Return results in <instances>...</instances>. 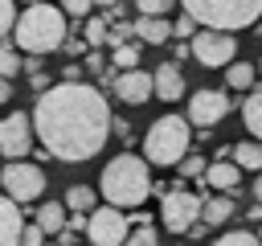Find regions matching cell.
Wrapping results in <instances>:
<instances>
[{
	"instance_id": "cell-1",
	"label": "cell",
	"mask_w": 262,
	"mask_h": 246,
	"mask_svg": "<svg viewBox=\"0 0 262 246\" xmlns=\"http://www.w3.org/2000/svg\"><path fill=\"white\" fill-rule=\"evenodd\" d=\"M33 131L53 160L82 164L102 152L111 135V107L90 82H57L41 90L33 107Z\"/></svg>"
},
{
	"instance_id": "cell-2",
	"label": "cell",
	"mask_w": 262,
	"mask_h": 246,
	"mask_svg": "<svg viewBox=\"0 0 262 246\" xmlns=\"http://www.w3.org/2000/svg\"><path fill=\"white\" fill-rule=\"evenodd\" d=\"M98 189H102L106 205H115V209H135V205H143L147 193H151V164H147V156H135V152L115 156V160L102 168Z\"/></svg>"
},
{
	"instance_id": "cell-3",
	"label": "cell",
	"mask_w": 262,
	"mask_h": 246,
	"mask_svg": "<svg viewBox=\"0 0 262 246\" xmlns=\"http://www.w3.org/2000/svg\"><path fill=\"white\" fill-rule=\"evenodd\" d=\"M66 8H53V4H29L20 16H16V49H25V53H37V57H45V53H53V49H61L66 45Z\"/></svg>"
},
{
	"instance_id": "cell-4",
	"label": "cell",
	"mask_w": 262,
	"mask_h": 246,
	"mask_svg": "<svg viewBox=\"0 0 262 246\" xmlns=\"http://www.w3.org/2000/svg\"><path fill=\"white\" fill-rule=\"evenodd\" d=\"M180 8L201 29H221V33H237L262 20V0H180Z\"/></svg>"
},
{
	"instance_id": "cell-5",
	"label": "cell",
	"mask_w": 262,
	"mask_h": 246,
	"mask_svg": "<svg viewBox=\"0 0 262 246\" xmlns=\"http://www.w3.org/2000/svg\"><path fill=\"white\" fill-rule=\"evenodd\" d=\"M188 144H192V123L180 115H160L143 135V156H147V164L176 168L188 156Z\"/></svg>"
},
{
	"instance_id": "cell-6",
	"label": "cell",
	"mask_w": 262,
	"mask_h": 246,
	"mask_svg": "<svg viewBox=\"0 0 262 246\" xmlns=\"http://www.w3.org/2000/svg\"><path fill=\"white\" fill-rule=\"evenodd\" d=\"M201 205H205L201 193H188V189L172 184V189L164 193V205H160V221H164V230H172L176 238L188 234V230L201 221Z\"/></svg>"
},
{
	"instance_id": "cell-7",
	"label": "cell",
	"mask_w": 262,
	"mask_h": 246,
	"mask_svg": "<svg viewBox=\"0 0 262 246\" xmlns=\"http://www.w3.org/2000/svg\"><path fill=\"white\" fill-rule=\"evenodd\" d=\"M0 189L16 205H29V201H37L45 193V172L37 164H29V160H12V164L0 168Z\"/></svg>"
},
{
	"instance_id": "cell-8",
	"label": "cell",
	"mask_w": 262,
	"mask_h": 246,
	"mask_svg": "<svg viewBox=\"0 0 262 246\" xmlns=\"http://www.w3.org/2000/svg\"><path fill=\"white\" fill-rule=\"evenodd\" d=\"M86 234L94 246H123L127 234H131V217L127 209H115V205H102L86 217Z\"/></svg>"
},
{
	"instance_id": "cell-9",
	"label": "cell",
	"mask_w": 262,
	"mask_h": 246,
	"mask_svg": "<svg viewBox=\"0 0 262 246\" xmlns=\"http://www.w3.org/2000/svg\"><path fill=\"white\" fill-rule=\"evenodd\" d=\"M237 53V41L233 33H221V29H201L192 37V57L205 66V70H217V66H229Z\"/></svg>"
},
{
	"instance_id": "cell-10",
	"label": "cell",
	"mask_w": 262,
	"mask_h": 246,
	"mask_svg": "<svg viewBox=\"0 0 262 246\" xmlns=\"http://www.w3.org/2000/svg\"><path fill=\"white\" fill-rule=\"evenodd\" d=\"M33 115H25V111H16V115H8V119H0V156H8V160H25L29 156V148H33Z\"/></svg>"
},
{
	"instance_id": "cell-11",
	"label": "cell",
	"mask_w": 262,
	"mask_h": 246,
	"mask_svg": "<svg viewBox=\"0 0 262 246\" xmlns=\"http://www.w3.org/2000/svg\"><path fill=\"white\" fill-rule=\"evenodd\" d=\"M229 115V94L225 90H192V98H188V123L192 127H213V123H221Z\"/></svg>"
},
{
	"instance_id": "cell-12",
	"label": "cell",
	"mask_w": 262,
	"mask_h": 246,
	"mask_svg": "<svg viewBox=\"0 0 262 246\" xmlns=\"http://www.w3.org/2000/svg\"><path fill=\"white\" fill-rule=\"evenodd\" d=\"M111 86H115V98H123L127 107H143V102L156 94V82H151V74H143V70H123L119 78L111 74Z\"/></svg>"
},
{
	"instance_id": "cell-13",
	"label": "cell",
	"mask_w": 262,
	"mask_h": 246,
	"mask_svg": "<svg viewBox=\"0 0 262 246\" xmlns=\"http://www.w3.org/2000/svg\"><path fill=\"white\" fill-rule=\"evenodd\" d=\"M151 82H156V98L160 102H180L184 98V74H180V66L176 61H164V66H156V74H151Z\"/></svg>"
},
{
	"instance_id": "cell-14",
	"label": "cell",
	"mask_w": 262,
	"mask_h": 246,
	"mask_svg": "<svg viewBox=\"0 0 262 246\" xmlns=\"http://www.w3.org/2000/svg\"><path fill=\"white\" fill-rule=\"evenodd\" d=\"M20 230H25L20 205L8 193H0V246H20Z\"/></svg>"
},
{
	"instance_id": "cell-15",
	"label": "cell",
	"mask_w": 262,
	"mask_h": 246,
	"mask_svg": "<svg viewBox=\"0 0 262 246\" xmlns=\"http://www.w3.org/2000/svg\"><path fill=\"white\" fill-rule=\"evenodd\" d=\"M135 37L139 41H147V45H164L168 37H172V25L164 20V16H135Z\"/></svg>"
},
{
	"instance_id": "cell-16",
	"label": "cell",
	"mask_w": 262,
	"mask_h": 246,
	"mask_svg": "<svg viewBox=\"0 0 262 246\" xmlns=\"http://www.w3.org/2000/svg\"><path fill=\"white\" fill-rule=\"evenodd\" d=\"M205 184H213V189H221V193H233V189L242 184V168H237V164L217 160V164H209V168H205Z\"/></svg>"
},
{
	"instance_id": "cell-17",
	"label": "cell",
	"mask_w": 262,
	"mask_h": 246,
	"mask_svg": "<svg viewBox=\"0 0 262 246\" xmlns=\"http://www.w3.org/2000/svg\"><path fill=\"white\" fill-rule=\"evenodd\" d=\"M66 221H70V213H66V201H45V205H37V225L45 230V234H61L66 230Z\"/></svg>"
},
{
	"instance_id": "cell-18",
	"label": "cell",
	"mask_w": 262,
	"mask_h": 246,
	"mask_svg": "<svg viewBox=\"0 0 262 246\" xmlns=\"http://www.w3.org/2000/svg\"><path fill=\"white\" fill-rule=\"evenodd\" d=\"M229 156H233L237 168H246V172H262V139H242Z\"/></svg>"
},
{
	"instance_id": "cell-19",
	"label": "cell",
	"mask_w": 262,
	"mask_h": 246,
	"mask_svg": "<svg viewBox=\"0 0 262 246\" xmlns=\"http://www.w3.org/2000/svg\"><path fill=\"white\" fill-rule=\"evenodd\" d=\"M258 82V66H250V61H229L225 66V86L229 90H250Z\"/></svg>"
},
{
	"instance_id": "cell-20",
	"label": "cell",
	"mask_w": 262,
	"mask_h": 246,
	"mask_svg": "<svg viewBox=\"0 0 262 246\" xmlns=\"http://www.w3.org/2000/svg\"><path fill=\"white\" fill-rule=\"evenodd\" d=\"M66 209H74V213H94V209H98V193L86 189V184H70V189H66Z\"/></svg>"
},
{
	"instance_id": "cell-21",
	"label": "cell",
	"mask_w": 262,
	"mask_h": 246,
	"mask_svg": "<svg viewBox=\"0 0 262 246\" xmlns=\"http://www.w3.org/2000/svg\"><path fill=\"white\" fill-rule=\"evenodd\" d=\"M233 217V201L229 197H209L205 205H201V221L205 225H225Z\"/></svg>"
},
{
	"instance_id": "cell-22",
	"label": "cell",
	"mask_w": 262,
	"mask_h": 246,
	"mask_svg": "<svg viewBox=\"0 0 262 246\" xmlns=\"http://www.w3.org/2000/svg\"><path fill=\"white\" fill-rule=\"evenodd\" d=\"M242 119H246V127L254 131V139H262V86H258L254 94H246V102H242Z\"/></svg>"
},
{
	"instance_id": "cell-23",
	"label": "cell",
	"mask_w": 262,
	"mask_h": 246,
	"mask_svg": "<svg viewBox=\"0 0 262 246\" xmlns=\"http://www.w3.org/2000/svg\"><path fill=\"white\" fill-rule=\"evenodd\" d=\"M123 246H160V238H156L151 221H139V225L127 234V242H123Z\"/></svg>"
},
{
	"instance_id": "cell-24",
	"label": "cell",
	"mask_w": 262,
	"mask_h": 246,
	"mask_svg": "<svg viewBox=\"0 0 262 246\" xmlns=\"http://www.w3.org/2000/svg\"><path fill=\"white\" fill-rule=\"evenodd\" d=\"M213 246H262V242H258L254 230H229V234H221Z\"/></svg>"
},
{
	"instance_id": "cell-25",
	"label": "cell",
	"mask_w": 262,
	"mask_h": 246,
	"mask_svg": "<svg viewBox=\"0 0 262 246\" xmlns=\"http://www.w3.org/2000/svg\"><path fill=\"white\" fill-rule=\"evenodd\" d=\"M106 37H111V25L102 16H86V41L90 45H106Z\"/></svg>"
},
{
	"instance_id": "cell-26",
	"label": "cell",
	"mask_w": 262,
	"mask_h": 246,
	"mask_svg": "<svg viewBox=\"0 0 262 246\" xmlns=\"http://www.w3.org/2000/svg\"><path fill=\"white\" fill-rule=\"evenodd\" d=\"M20 66H25V61L16 57V49H12V45H0V78H8V82H12Z\"/></svg>"
},
{
	"instance_id": "cell-27",
	"label": "cell",
	"mask_w": 262,
	"mask_h": 246,
	"mask_svg": "<svg viewBox=\"0 0 262 246\" xmlns=\"http://www.w3.org/2000/svg\"><path fill=\"white\" fill-rule=\"evenodd\" d=\"M115 66L119 70H135L139 66V45H115Z\"/></svg>"
},
{
	"instance_id": "cell-28",
	"label": "cell",
	"mask_w": 262,
	"mask_h": 246,
	"mask_svg": "<svg viewBox=\"0 0 262 246\" xmlns=\"http://www.w3.org/2000/svg\"><path fill=\"white\" fill-rule=\"evenodd\" d=\"M176 168H180V176H205L209 160H205V156H192V152H188V156H184V160H180Z\"/></svg>"
},
{
	"instance_id": "cell-29",
	"label": "cell",
	"mask_w": 262,
	"mask_h": 246,
	"mask_svg": "<svg viewBox=\"0 0 262 246\" xmlns=\"http://www.w3.org/2000/svg\"><path fill=\"white\" fill-rule=\"evenodd\" d=\"M16 29V4L12 0H0V41Z\"/></svg>"
},
{
	"instance_id": "cell-30",
	"label": "cell",
	"mask_w": 262,
	"mask_h": 246,
	"mask_svg": "<svg viewBox=\"0 0 262 246\" xmlns=\"http://www.w3.org/2000/svg\"><path fill=\"white\" fill-rule=\"evenodd\" d=\"M45 242H49V234H45L37 221H33V225L25 221V230H20V246H45Z\"/></svg>"
},
{
	"instance_id": "cell-31",
	"label": "cell",
	"mask_w": 262,
	"mask_h": 246,
	"mask_svg": "<svg viewBox=\"0 0 262 246\" xmlns=\"http://www.w3.org/2000/svg\"><path fill=\"white\" fill-rule=\"evenodd\" d=\"M176 0H135V8H139V16H164L168 8H172Z\"/></svg>"
},
{
	"instance_id": "cell-32",
	"label": "cell",
	"mask_w": 262,
	"mask_h": 246,
	"mask_svg": "<svg viewBox=\"0 0 262 246\" xmlns=\"http://www.w3.org/2000/svg\"><path fill=\"white\" fill-rule=\"evenodd\" d=\"M172 33H180V37H196V33H201V25H196L188 12H180V16H176V25H172Z\"/></svg>"
},
{
	"instance_id": "cell-33",
	"label": "cell",
	"mask_w": 262,
	"mask_h": 246,
	"mask_svg": "<svg viewBox=\"0 0 262 246\" xmlns=\"http://www.w3.org/2000/svg\"><path fill=\"white\" fill-rule=\"evenodd\" d=\"M61 8H66V16H90V8H94V0H61Z\"/></svg>"
},
{
	"instance_id": "cell-34",
	"label": "cell",
	"mask_w": 262,
	"mask_h": 246,
	"mask_svg": "<svg viewBox=\"0 0 262 246\" xmlns=\"http://www.w3.org/2000/svg\"><path fill=\"white\" fill-rule=\"evenodd\" d=\"M131 33H135L131 25H115V29H111V37H106V45H111V49H115V45H127V37H131Z\"/></svg>"
},
{
	"instance_id": "cell-35",
	"label": "cell",
	"mask_w": 262,
	"mask_h": 246,
	"mask_svg": "<svg viewBox=\"0 0 262 246\" xmlns=\"http://www.w3.org/2000/svg\"><path fill=\"white\" fill-rule=\"evenodd\" d=\"M111 127H115V135H123V139H131V123H127V119H115Z\"/></svg>"
},
{
	"instance_id": "cell-36",
	"label": "cell",
	"mask_w": 262,
	"mask_h": 246,
	"mask_svg": "<svg viewBox=\"0 0 262 246\" xmlns=\"http://www.w3.org/2000/svg\"><path fill=\"white\" fill-rule=\"evenodd\" d=\"M86 70H90V74H98V70H102V57H98V53H90V57H86Z\"/></svg>"
},
{
	"instance_id": "cell-37",
	"label": "cell",
	"mask_w": 262,
	"mask_h": 246,
	"mask_svg": "<svg viewBox=\"0 0 262 246\" xmlns=\"http://www.w3.org/2000/svg\"><path fill=\"white\" fill-rule=\"evenodd\" d=\"M29 82H33V90H45V74L37 70V74H29Z\"/></svg>"
},
{
	"instance_id": "cell-38",
	"label": "cell",
	"mask_w": 262,
	"mask_h": 246,
	"mask_svg": "<svg viewBox=\"0 0 262 246\" xmlns=\"http://www.w3.org/2000/svg\"><path fill=\"white\" fill-rule=\"evenodd\" d=\"M57 246H74V230H61L57 234Z\"/></svg>"
},
{
	"instance_id": "cell-39",
	"label": "cell",
	"mask_w": 262,
	"mask_h": 246,
	"mask_svg": "<svg viewBox=\"0 0 262 246\" xmlns=\"http://www.w3.org/2000/svg\"><path fill=\"white\" fill-rule=\"evenodd\" d=\"M8 94H12L8 90V78H0V102H8Z\"/></svg>"
},
{
	"instance_id": "cell-40",
	"label": "cell",
	"mask_w": 262,
	"mask_h": 246,
	"mask_svg": "<svg viewBox=\"0 0 262 246\" xmlns=\"http://www.w3.org/2000/svg\"><path fill=\"white\" fill-rule=\"evenodd\" d=\"M254 197L262 201V172H258V180H254Z\"/></svg>"
},
{
	"instance_id": "cell-41",
	"label": "cell",
	"mask_w": 262,
	"mask_h": 246,
	"mask_svg": "<svg viewBox=\"0 0 262 246\" xmlns=\"http://www.w3.org/2000/svg\"><path fill=\"white\" fill-rule=\"evenodd\" d=\"M94 4H102V8H115V4H119V0H94Z\"/></svg>"
},
{
	"instance_id": "cell-42",
	"label": "cell",
	"mask_w": 262,
	"mask_h": 246,
	"mask_svg": "<svg viewBox=\"0 0 262 246\" xmlns=\"http://www.w3.org/2000/svg\"><path fill=\"white\" fill-rule=\"evenodd\" d=\"M258 82H262V61H258Z\"/></svg>"
},
{
	"instance_id": "cell-43",
	"label": "cell",
	"mask_w": 262,
	"mask_h": 246,
	"mask_svg": "<svg viewBox=\"0 0 262 246\" xmlns=\"http://www.w3.org/2000/svg\"><path fill=\"white\" fill-rule=\"evenodd\" d=\"M45 246H57V242H45Z\"/></svg>"
},
{
	"instance_id": "cell-44",
	"label": "cell",
	"mask_w": 262,
	"mask_h": 246,
	"mask_svg": "<svg viewBox=\"0 0 262 246\" xmlns=\"http://www.w3.org/2000/svg\"><path fill=\"white\" fill-rule=\"evenodd\" d=\"M29 4H41V0H29Z\"/></svg>"
},
{
	"instance_id": "cell-45",
	"label": "cell",
	"mask_w": 262,
	"mask_h": 246,
	"mask_svg": "<svg viewBox=\"0 0 262 246\" xmlns=\"http://www.w3.org/2000/svg\"><path fill=\"white\" fill-rule=\"evenodd\" d=\"M258 242H262V230H258Z\"/></svg>"
}]
</instances>
